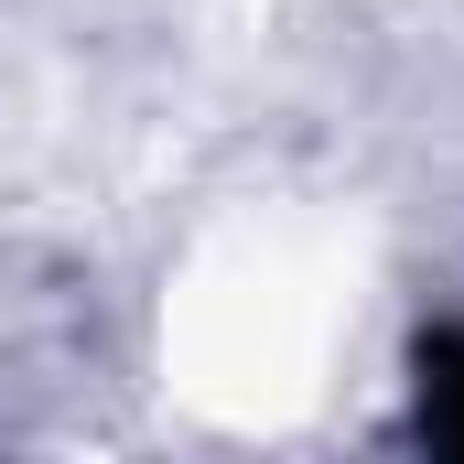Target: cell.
<instances>
[{
  "label": "cell",
  "instance_id": "obj_1",
  "mask_svg": "<svg viewBox=\"0 0 464 464\" xmlns=\"http://www.w3.org/2000/svg\"><path fill=\"white\" fill-rule=\"evenodd\" d=\"M421 432H432L443 454H464V335L421 346Z\"/></svg>",
  "mask_w": 464,
  "mask_h": 464
}]
</instances>
